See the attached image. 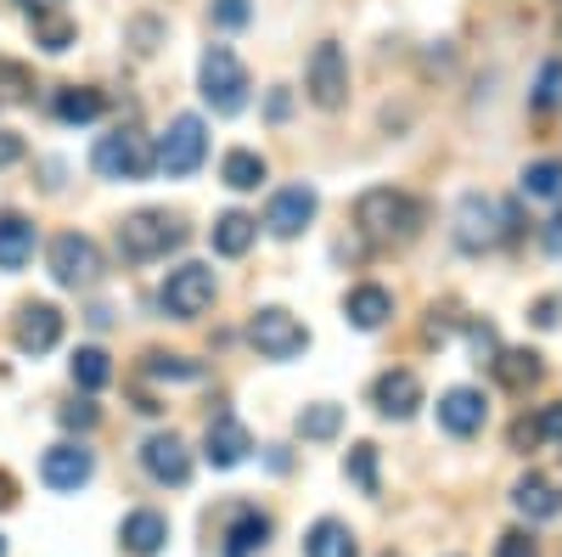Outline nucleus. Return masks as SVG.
I'll use <instances>...</instances> for the list:
<instances>
[{
    "label": "nucleus",
    "instance_id": "46",
    "mask_svg": "<svg viewBox=\"0 0 562 557\" xmlns=\"http://www.w3.org/2000/svg\"><path fill=\"white\" fill-rule=\"evenodd\" d=\"M546 248H551V254L562 248V220H551V225H546Z\"/></svg>",
    "mask_w": 562,
    "mask_h": 557
},
{
    "label": "nucleus",
    "instance_id": "18",
    "mask_svg": "<svg viewBox=\"0 0 562 557\" xmlns=\"http://www.w3.org/2000/svg\"><path fill=\"white\" fill-rule=\"evenodd\" d=\"M119 541H124V552H130V557H158V552H164V541H169V519H164V513H153V506H140V513H130V519H124Z\"/></svg>",
    "mask_w": 562,
    "mask_h": 557
},
{
    "label": "nucleus",
    "instance_id": "27",
    "mask_svg": "<svg viewBox=\"0 0 562 557\" xmlns=\"http://www.w3.org/2000/svg\"><path fill=\"white\" fill-rule=\"evenodd\" d=\"M52 108H57L63 124H90V119H102L108 102H102V90H90V85H63Z\"/></svg>",
    "mask_w": 562,
    "mask_h": 557
},
{
    "label": "nucleus",
    "instance_id": "38",
    "mask_svg": "<svg viewBox=\"0 0 562 557\" xmlns=\"http://www.w3.org/2000/svg\"><path fill=\"white\" fill-rule=\"evenodd\" d=\"M29 90H34L29 68H18V63H0V97H12V102H23Z\"/></svg>",
    "mask_w": 562,
    "mask_h": 557
},
{
    "label": "nucleus",
    "instance_id": "25",
    "mask_svg": "<svg viewBox=\"0 0 562 557\" xmlns=\"http://www.w3.org/2000/svg\"><path fill=\"white\" fill-rule=\"evenodd\" d=\"M360 546H355V530L344 524V519H321V524H310V535H304V557H355Z\"/></svg>",
    "mask_w": 562,
    "mask_h": 557
},
{
    "label": "nucleus",
    "instance_id": "24",
    "mask_svg": "<svg viewBox=\"0 0 562 557\" xmlns=\"http://www.w3.org/2000/svg\"><path fill=\"white\" fill-rule=\"evenodd\" d=\"M535 445H562V405L557 400L535 416V423H529V416L512 423V450H535Z\"/></svg>",
    "mask_w": 562,
    "mask_h": 557
},
{
    "label": "nucleus",
    "instance_id": "8",
    "mask_svg": "<svg viewBox=\"0 0 562 557\" xmlns=\"http://www.w3.org/2000/svg\"><path fill=\"white\" fill-rule=\"evenodd\" d=\"M214 270L209 265H180V270H169V282H164V293H158V304H164V315H175V321H198L209 304H214Z\"/></svg>",
    "mask_w": 562,
    "mask_h": 557
},
{
    "label": "nucleus",
    "instance_id": "26",
    "mask_svg": "<svg viewBox=\"0 0 562 557\" xmlns=\"http://www.w3.org/2000/svg\"><path fill=\"white\" fill-rule=\"evenodd\" d=\"M490 366H495V378H501L506 389H518V394L535 389V383H540V371H546L535 349H506V355H495Z\"/></svg>",
    "mask_w": 562,
    "mask_h": 557
},
{
    "label": "nucleus",
    "instance_id": "6",
    "mask_svg": "<svg viewBox=\"0 0 562 557\" xmlns=\"http://www.w3.org/2000/svg\"><path fill=\"white\" fill-rule=\"evenodd\" d=\"M90 164H97V175L108 180H147L158 164H153V147H147V135H135V130H113L97 142V153H90Z\"/></svg>",
    "mask_w": 562,
    "mask_h": 557
},
{
    "label": "nucleus",
    "instance_id": "15",
    "mask_svg": "<svg viewBox=\"0 0 562 557\" xmlns=\"http://www.w3.org/2000/svg\"><path fill=\"white\" fill-rule=\"evenodd\" d=\"M484 416H490V405H484L479 389H445V394H439V428L456 434V439L479 434V428H484Z\"/></svg>",
    "mask_w": 562,
    "mask_h": 557
},
{
    "label": "nucleus",
    "instance_id": "30",
    "mask_svg": "<svg viewBox=\"0 0 562 557\" xmlns=\"http://www.w3.org/2000/svg\"><path fill=\"white\" fill-rule=\"evenodd\" d=\"M524 198H535V203H557L562 198V164L557 158H540V164L524 169Z\"/></svg>",
    "mask_w": 562,
    "mask_h": 557
},
{
    "label": "nucleus",
    "instance_id": "11",
    "mask_svg": "<svg viewBox=\"0 0 562 557\" xmlns=\"http://www.w3.org/2000/svg\"><path fill=\"white\" fill-rule=\"evenodd\" d=\"M315 209H321L315 186H281V192L270 198V209H265L270 237H299V231L315 220Z\"/></svg>",
    "mask_w": 562,
    "mask_h": 557
},
{
    "label": "nucleus",
    "instance_id": "47",
    "mask_svg": "<svg viewBox=\"0 0 562 557\" xmlns=\"http://www.w3.org/2000/svg\"><path fill=\"white\" fill-rule=\"evenodd\" d=\"M0 557H7V541H0Z\"/></svg>",
    "mask_w": 562,
    "mask_h": 557
},
{
    "label": "nucleus",
    "instance_id": "45",
    "mask_svg": "<svg viewBox=\"0 0 562 557\" xmlns=\"http://www.w3.org/2000/svg\"><path fill=\"white\" fill-rule=\"evenodd\" d=\"M18 7H23V12L34 18V12H57V7H63V0H18Z\"/></svg>",
    "mask_w": 562,
    "mask_h": 557
},
{
    "label": "nucleus",
    "instance_id": "21",
    "mask_svg": "<svg viewBox=\"0 0 562 557\" xmlns=\"http://www.w3.org/2000/svg\"><path fill=\"white\" fill-rule=\"evenodd\" d=\"M344 315H349V327L378 333L383 321L394 315V293H389V288H355V293L344 299Z\"/></svg>",
    "mask_w": 562,
    "mask_h": 557
},
{
    "label": "nucleus",
    "instance_id": "2",
    "mask_svg": "<svg viewBox=\"0 0 562 557\" xmlns=\"http://www.w3.org/2000/svg\"><path fill=\"white\" fill-rule=\"evenodd\" d=\"M355 220H360V231L371 243H405L422 225V203L394 192V186H371V192L355 203Z\"/></svg>",
    "mask_w": 562,
    "mask_h": 557
},
{
    "label": "nucleus",
    "instance_id": "35",
    "mask_svg": "<svg viewBox=\"0 0 562 557\" xmlns=\"http://www.w3.org/2000/svg\"><path fill=\"white\" fill-rule=\"evenodd\" d=\"M344 474H349L366 495H378V445H355L349 461H344Z\"/></svg>",
    "mask_w": 562,
    "mask_h": 557
},
{
    "label": "nucleus",
    "instance_id": "16",
    "mask_svg": "<svg viewBox=\"0 0 562 557\" xmlns=\"http://www.w3.org/2000/svg\"><path fill=\"white\" fill-rule=\"evenodd\" d=\"M254 450V439H248V428L237 423V416H231V411H220L214 416V423H209V461H214V468H237V461Z\"/></svg>",
    "mask_w": 562,
    "mask_h": 557
},
{
    "label": "nucleus",
    "instance_id": "34",
    "mask_svg": "<svg viewBox=\"0 0 562 557\" xmlns=\"http://www.w3.org/2000/svg\"><path fill=\"white\" fill-rule=\"evenodd\" d=\"M557 108H562V57H546L535 79V113H557Z\"/></svg>",
    "mask_w": 562,
    "mask_h": 557
},
{
    "label": "nucleus",
    "instance_id": "13",
    "mask_svg": "<svg viewBox=\"0 0 562 557\" xmlns=\"http://www.w3.org/2000/svg\"><path fill=\"white\" fill-rule=\"evenodd\" d=\"M140 468H147L158 484H186L192 479V450H186L180 434H153L140 445Z\"/></svg>",
    "mask_w": 562,
    "mask_h": 557
},
{
    "label": "nucleus",
    "instance_id": "31",
    "mask_svg": "<svg viewBox=\"0 0 562 557\" xmlns=\"http://www.w3.org/2000/svg\"><path fill=\"white\" fill-rule=\"evenodd\" d=\"M338 428H344V405H333V400H315V405L299 411V434L304 439H333Z\"/></svg>",
    "mask_w": 562,
    "mask_h": 557
},
{
    "label": "nucleus",
    "instance_id": "42",
    "mask_svg": "<svg viewBox=\"0 0 562 557\" xmlns=\"http://www.w3.org/2000/svg\"><path fill=\"white\" fill-rule=\"evenodd\" d=\"M557 321H562V299H557V293H546V299L535 304V327H546V333H551Z\"/></svg>",
    "mask_w": 562,
    "mask_h": 557
},
{
    "label": "nucleus",
    "instance_id": "19",
    "mask_svg": "<svg viewBox=\"0 0 562 557\" xmlns=\"http://www.w3.org/2000/svg\"><path fill=\"white\" fill-rule=\"evenodd\" d=\"M254 237H259V220H254V214H243V209L220 214V220H214V231H209L214 254H225V259H243V254L254 248Z\"/></svg>",
    "mask_w": 562,
    "mask_h": 557
},
{
    "label": "nucleus",
    "instance_id": "23",
    "mask_svg": "<svg viewBox=\"0 0 562 557\" xmlns=\"http://www.w3.org/2000/svg\"><path fill=\"white\" fill-rule=\"evenodd\" d=\"M34 259V225L23 214H0V270H23Z\"/></svg>",
    "mask_w": 562,
    "mask_h": 557
},
{
    "label": "nucleus",
    "instance_id": "28",
    "mask_svg": "<svg viewBox=\"0 0 562 557\" xmlns=\"http://www.w3.org/2000/svg\"><path fill=\"white\" fill-rule=\"evenodd\" d=\"M108 378H113V360H108V349H97V344L74 349V383H79L85 394L108 389Z\"/></svg>",
    "mask_w": 562,
    "mask_h": 557
},
{
    "label": "nucleus",
    "instance_id": "32",
    "mask_svg": "<svg viewBox=\"0 0 562 557\" xmlns=\"http://www.w3.org/2000/svg\"><path fill=\"white\" fill-rule=\"evenodd\" d=\"M74 40H79V29H74L68 18H57V12H34V45H40V52H68Z\"/></svg>",
    "mask_w": 562,
    "mask_h": 557
},
{
    "label": "nucleus",
    "instance_id": "1",
    "mask_svg": "<svg viewBox=\"0 0 562 557\" xmlns=\"http://www.w3.org/2000/svg\"><path fill=\"white\" fill-rule=\"evenodd\" d=\"M506 237H518V209L512 203H501L490 192H467L456 203V243L461 248L484 254V248H501Z\"/></svg>",
    "mask_w": 562,
    "mask_h": 557
},
{
    "label": "nucleus",
    "instance_id": "9",
    "mask_svg": "<svg viewBox=\"0 0 562 557\" xmlns=\"http://www.w3.org/2000/svg\"><path fill=\"white\" fill-rule=\"evenodd\" d=\"M310 102L326 113H338L349 102V57L338 40H321L310 52Z\"/></svg>",
    "mask_w": 562,
    "mask_h": 557
},
{
    "label": "nucleus",
    "instance_id": "33",
    "mask_svg": "<svg viewBox=\"0 0 562 557\" xmlns=\"http://www.w3.org/2000/svg\"><path fill=\"white\" fill-rule=\"evenodd\" d=\"M147 378H158V383H198L203 366L186 360V355H147Z\"/></svg>",
    "mask_w": 562,
    "mask_h": 557
},
{
    "label": "nucleus",
    "instance_id": "36",
    "mask_svg": "<svg viewBox=\"0 0 562 557\" xmlns=\"http://www.w3.org/2000/svg\"><path fill=\"white\" fill-rule=\"evenodd\" d=\"M248 18H254L248 0H209V23L214 29H243Z\"/></svg>",
    "mask_w": 562,
    "mask_h": 557
},
{
    "label": "nucleus",
    "instance_id": "4",
    "mask_svg": "<svg viewBox=\"0 0 562 557\" xmlns=\"http://www.w3.org/2000/svg\"><path fill=\"white\" fill-rule=\"evenodd\" d=\"M198 85H203V102L214 113H243V102H248V68L237 63L231 45H209L198 63Z\"/></svg>",
    "mask_w": 562,
    "mask_h": 557
},
{
    "label": "nucleus",
    "instance_id": "12",
    "mask_svg": "<svg viewBox=\"0 0 562 557\" xmlns=\"http://www.w3.org/2000/svg\"><path fill=\"white\" fill-rule=\"evenodd\" d=\"M90 474H97V456H90L85 445H52L40 456V479L52 484V490H79V484H90Z\"/></svg>",
    "mask_w": 562,
    "mask_h": 557
},
{
    "label": "nucleus",
    "instance_id": "7",
    "mask_svg": "<svg viewBox=\"0 0 562 557\" xmlns=\"http://www.w3.org/2000/svg\"><path fill=\"white\" fill-rule=\"evenodd\" d=\"M203 153H209V130H203V119H198V113H180V119H169L164 142L153 147V164L169 169V175H192V169L203 164Z\"/></svg>",
    "mask_w": 562,
    "mask_h": 557
},
{
    "label": "nucleus",
    "instance_id": "39",
    "mask_svg": "<svg viewBox=\"0 0 562 557\" xmlns=\"http://www.w3.org/2000/svg\"><path fill=\"white\" fill-rule=\"evenodd\" d=\"M495 557H535V541H529L524 530H512V535H501V546H495Z\"/></svg>",
    "mask_w": 562,
    "mask_h": 557
},
{
    "label": "nucleus",
    "instance_id": "5",
    "mask_svg": "<svg viewBox=\"0 0 562 557\" xmlns=\"http://www.w3.org/2000/svg\"><path fill=\"white\" fill-rule=\"evenodd\" d=\"M248 338H254V349H259L265 360H293V355H304V349H310L304 321H299V315H288L281 304L254 310V321H248Z\"/></svg>",
    "mask_w": 562,
    "mask_h": 557
},
{
    "label": "nucleus",
    "instance_id": "40",
    "mask_svg": "<svg viewBox=\"0 0 562 557\" xmlns=\"http://www.w3.org/2000/svg\"><path fill=\"white\" fill-rule=\"evenodd\" d=\"M23 153H29V147H23V135H18V130H0V169H12Z\"/></svg>",
    "mask_w": 562,
    "mask_h": 557
},
{
    "label": "nucleus",
    "instance_id": "41",
    "mask_svg": "<svg viewBox=\"0 0 562 557\" xmlns=\"http://www.w3.org/2000/svg\"><path fill=\"white\" fill-rule=\"evenodd\" d=\"M130 40H135V52L147 57V52H153V40H158V23H153V18H135V23H130Z\"/></svg>",
    "mask_w": 562,
    "mask_h": 557
},
{
    "label": "nucleus",
    "instance_id": "17",
    "mask_svg": "<svg viewBox=\"0 0 562 557\" xmlns=\"http://www.w3.org/2000/svg\"><path fill=\"white\" fill-rule=\"evenodd\" d=\"M512 506L529 519V524H551L557 513H562V495H557V484L551 479H540V474H524L518 484H512Z\"/></svg>",
    "mask_w": 562,
    "mask_h": 557
},
{
    "label": "nucleus",
    "instance_id": "44",
    "mask_svg": "<svg viewBox=\"0 0 562 557\" xmlns=\"http://www.w3.org/2000/svg\"><path fill=\"white\" fill-rule=\"evenodd\" d=\"M12 501H18V479L0 474V506H12Z\"/></svg>",
    "mask_w": 562,
    "mask_h": 557
},
{
    "label": "nucleus",
    "instance_id": "14",
    "mask_svg": "<svg viewBox=\"0 0 562 557\" xmlns=\"http://www.w3.org/2000/svg\"><path fill=\"white\" fill-rule=\"evenodd\" d=\"M18 349L23 355H45V349H57V338H63V310L57 304H45V299H34V304H23L18 310Z\"/></svg>",
    "mask_w": 562,
    "mask_h": 557
},
{
    "label": "nucleus",
    "instance_id": "3",
    "mask_svg": "<svg viewBox=\"0 0 562 557\" xmlns=\"http://www.w3.org/2000/svg\"><path fill=\"white\" fill-rule=\"evenodd\" d=\"M186 243V225L169 214V209H135L119 220V254L135 259V265H147V259H164L169 248Z\"/></svg>",
    "mask_w": 562,
    "mask_h": 557
},
{
    "label": "nucleus",
    "instance_id": "10",
    "mask_svg": "<svg viewBox=\"0 0 562 557\" xmlns=\"http://www.w3.org/2000/svg\"><path fill=\"white\" fill-rule=\"evenodd\" d=\"M52 276L63 288H97L102 282V254L90 237H79V231H63V237H52Z\"/></svg>",
    "mask_w": 562,
    "mask_h": 557
},
{
    "label": "nucleus",
    "instance_id": "37",
    "mask_svg": "<svg viewBox=\"0 0 562 557\" xmlns=\"http://www.w3.org/2000/svg\"><path fill=\"white\" fill-rule=\"evenodd\" d=\"M57 416H63V428H79V434H90V428L102 423V411H97V400H74V405H63Z\"/></svg>",
    "mask_w": 562,
    "mask_h": 557
},
{
    "label": "nucleus",
    "instance_id": "20",
    "mask_svg": "<svg viewBox=\"0 0 562 557\" xmlns=\"http://www.w3.org/2000/svg\"><path fill=\"white\" fill-rule=\"evenodd\" d=\"M422 405V383H416V371H383L378 378V411L394 416V423H405V416Z\"/></svg>",
    "mask_w": 562,
    "mask_h": 557
},
{
    "label": "nucleus",
    "instance_id": "29",
    "mask_svg": "<svg viewBox=\"0 0 562 557\" xmlns=\"http://www.w3.org/2000/svg\"><path fill=\"white\" fill-rule=\"evenodd\" d=\"M220 180L231 186V192H254V186L265 180V158H259V153H248V147L225 153V164H220Z\"/></svg>",
    "mask_w": 562,
    "mask_h": 557
},
{
    "label": "nucleus",
    "instance_id": "22",
    "mask_svg": "<svg viewBox=\"0 0 562 557\" xmlns=\"http://www.w3.org/2000/svg\"><path fill=\"white\" fill-rule=\"evenodd\" d=\"M270 535V519L259 513V506H237L231 513V530H225V557H254Z\"/></svg>",
    "mask_w": 562,
    "mask_h": 557
},
{
    "label": "nucleus",
    "instance_id": "43",
    "mask_svg": "<svg viewBox=\"0 0 562 557\" xmlns=\"http://www.w3.org/2000/svg\"><path fill=\"white\" fill-rule=\"evenodd\" d=\"M473 349H479V360H495V355H501V344H495V327H473Z\"/></svg>",
    "mask_w": 562,
    "mask_h": 557
}]
</instances>
